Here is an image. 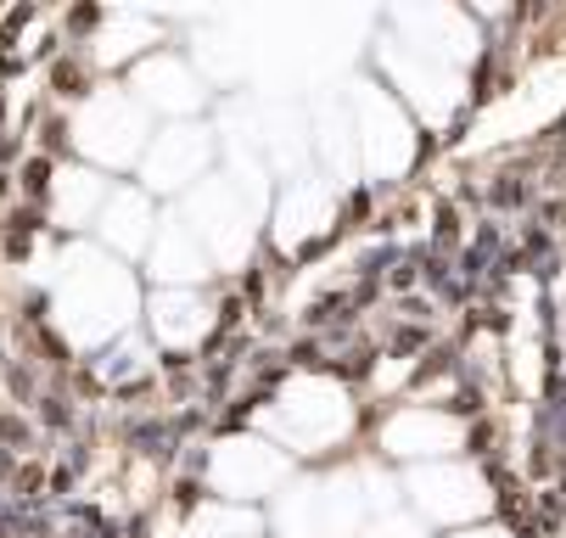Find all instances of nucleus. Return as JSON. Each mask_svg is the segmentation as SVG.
Masks as SVG:
<instances>
[{
	"instance_id": "1",
	"label": "nucleus",
	"mask_w": 566,
	"mask_h": 538,
	"mask_svg": "<svg viewBox=\"0 0 566 538\" xmlns=\"http://www.w3.org/2000/svg\"><path fill=\"white\" fill-rule=\"evenodd\" d=\"M527 197H533V186H527L522 175H500V180H494V191H489V202H494V208H522Z\"/></svg>"
},
{
	"instance_id": "2",
	"label": "nucleus",
	"mask_w": 566,
	"mask_h": 538,
	"mask_svg": "<svg viewBox=\"0 0 566 538\" xmlns=\"http://www.w3.org/2000/svg\"><path fill=\"white\" fill-rule=\"evenodd\" d=\"M354 309V297H326V303H314L308 309V326H332V320H348Z\"/></svg>"
},
{
	"instance_id": "3",
	"label": "nucleus",
	"mask_w": 566,
	"mask_h": 538,
	"mask_svg": "<svg viewBox=\"0 0 566 538\" xmlns=\"http://www.w3.org/2000/svg\"><path fill=\"white\" fill-rule=\"evenodd\" d=\"M78 85H85V73L62 62V67H56V91H62V96H78Z\"/></svg>"
},
{
	"instance_id": "4",
	"label": "nucleus",
	"mask_w": 566,
	"mask_h": 538,
	"mask_svg": "<svg viewBox=\"0 0 566 538\" xmlns=\"http://www.w3.org/2000/svg\"><path fill=\"white\" fill-rule=\"evenodd\" d=\"M438 242H443V247H454V242H460V219H454V213H443V219H438Z\"/></svg>"
},
{
	"instance_id": "5",
	"label": "nucleus",
	"mask_w": 566,
	"mask_h": 538,
	"mask_svg": "<svg viewBox=\"0 0 566 538\" xmlns=\"http://www.w3.org/2000/svg\"><path fill=\"white\" fill-rule=\"evenodd\" d=\"M416 275H421V259H410V264H398L392 270V286L403 292V286H416Z\"/></svg>"
},
{
	"instance_id": "6",
	"label": "nucleus",
	"mask_w": 566,
	"mask_h": 538,
	"mask_svg": "<svg viewBox=\"0 0 566 538\" xmlns=\"http://www.w3.org/2000/svg\"><path fill=\"white\" fill-rule=\"evenodd\" d=\"M421 342H427L421 331H392V348H398V354H416Z\"/></svg>"
},
{
	"instance_id": "7",
	"label": "nucleus",
	"mask_w": 566,
	"mask_h": 538,
	"mask_svg": "<svg viewBox=\"0 0 566 538\" xmlns=\"http://www.w3.org/2000/svg\"><path fill=\"white\" fill-rule=\"evenodd\" d=\"M29 191H45V163H29V180H23Z\"/></svg>"
}]
</instances>
